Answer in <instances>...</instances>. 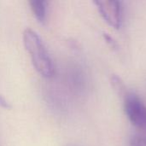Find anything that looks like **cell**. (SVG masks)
Here are the masks:
<instances>
[{
    "label": "cell",
    "mask_w": 146,
    "mask_h": 146,
    "mask_svg": "<svg viewBox=\"0 0 146 146\" xmlns=\"http://www.w3.org/2000/svg\"><path fill=\"white\" fill-rule=\"evenodd\" d=\"M23 44L36 71L44 78L53 77L55 66L38 33L32 28H26L23 32Z\"/></svg>",
    "instance_id": "1"
},
{
    "label": "cell",
    "mask_w": 146,
    "mask_h": 146,
    "mask_svg": "<svg viewBox=\"0 0 146 146\" xmlns=\"http://www.w3.org/2000/svg\"><path fill=\"white\" fill-rule=\"evenodd\" d=\"M94 3L96 4L103 19L110 26L115 29L121 27L124 16V8L121 2L115 0H105L95 1Z\"/></svg>",
    "instance_id": "3"
},
{
    "label": "cell",
    "mask_w": 146,
    "mask_h": 146,
    "mask_svg": "<svg viewBox=\"0 0 146 146\" xmlns=\"http://www.w3.org/2000/svg\"><path fill=\"white\" fill-rule=\"evenodd\" d=\"M124 110L129 121L139 130L146 133V105L134 93H128L124 101Z\"/></svg>",
    "instance_id": "2"
},
{
    "label": "cell",
    "mask_w": 146,
    "mask_h": 146,
    "mask_svg": "<svg viewBox=\"0 0 146 146\" xmlns=\"http://www.w3.org/2000/svg\"><path fill=\"white\" fill-rule=\"evenodd\" d=\"M0 106L3 107V108H4V109H9V108H11L9 103L2 95H0Z\"/></svg>",
    "instance_id": "6"
},
{
    "label": "cell",
    "mask_w": 146,
    "mask_h": 146,
    "mask_svg": "<svg viewBox=\"0 0 146 146\" xmlns=\"http://www.w3.org/2000/svg\"><path fill=\"white\" fill-rule=\"evenodd\" d=\"M128 146H146V137L135 134L128 140Z\"/></svg>",
    "instance_id": "5"
},
{
    "label": "cell",
    "mask_w": 146,
    "mask_h": 146,
    "mask_svg": "<svg viewBox=\"0 0 146 146\" xmlns=\"http://www.w3.org/2000/svg\"><path fill=\"white\" fill-rule=\"evenodd\" d=\"M31 9L36 19L44 23L47 17V2L44 0H32L29 2Z\"/></svg>",
    "instance_id": "4"
}]
</instances>
